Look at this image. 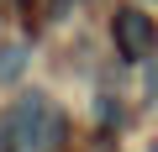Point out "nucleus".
<instances>
[{"label": "nucleus", "mask_w": 158, "mask_h": 152, "mask_svg": "<svg viewBox=\"0 0 158 152\" xmlns=\"http://www.w3.org/2000/svg\"><path fill=\"white\" fill-rule=\"evenodd\" d=\"M111 37H116V53H121L127 63H142V58L153 53V42H158V26H153L148 11L121 6V11L111 16Z\"/></svg>", "instance_id": "obj_1"}, {"label": "nucleus", "mask_w": 158, "mask_h": 152, "mask_svg": "<svg viewBox=\"0 0 158 152\" xmlns=\"http://www.w3.org/2000/svg\"><path fill=\"white\" fill-rule=\"evenodd\" d=\"M48 115H53V105H48V95H42V89H32V95H21V100L11 105V115H6V126H11V136H16V147H21V152H37V136H42V126H48Z\"/></svg>", "instance_id": "obj_2"}, {"label": "nucleus", "mask_w": 158, "mask_h": 152, "mask_svg": "<svg viewBox=\"0 0 158 152\" xmlns=\"http://www.w3.org/2000/svg\"><path fill=\"white\" fill-rule=\"evenodd\" d=\"M58 142H63V115L53 110L48 126H42V136H37V152H58Z\"/></svg>", "instance_id": "obj_3"}, {"label": "nucleus", "mask_w": 158, "mask_h": 152, "mask_svg": "<svg viewBox=\"0 0 158 152\" xmlns=\"http://www.w3.org/2000/svg\"><path fill=\"white\" fill-rule=\"evenodd\" d=\"M95 121H100V126H111V121H121V105H116L111 95H100V105H95Z\"/></svg>", "instance_id": "obj_4"}, {"label": "nucleus", "mask_w": 158, "mask_h": 152, "mask_svg": "<svg viewBox=\"0 0 158 152\" xmlns=\"http://www.w3.org/2000/svg\"><path fill=\"white\" fill-rule=\"evenodd\" d=\"M153 152H158V147H153Z\"/></svg>", "instance_id": "obj_5"}]
</instances>
